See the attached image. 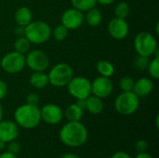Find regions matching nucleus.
<instances>
[{
  "label": "nucleus",
  "instance_id": "nucleus-1",
  "mask_svg": "<svg viewBox=\"0 0 159 158\" xmlns=\"http://www.w3.org/2000/svg\"><path fill=\"white\" fill-rule=\"evenodd\" d=\"M59 138L66 146L72 148L81 147L89 139V131L80 121H68L61 129Z\"/></svg>",
  "mask_w": 159,
  "mask_h": 158
},
{
  "label": "nucleus",
  "instance_id": "nucleus-2",
  "mask_svg": "<svg viewBox=\"0 0 159 158\" xmlns=\"http://www.w3.org/2000/svg\"><path fill=\"white\" fill-rule=\"evenodd\" d=\"M15 123L25 129H32L36 128L41 120L40 108L36 105L28 103L19 106L14 112Z\"/></svg>",
  "mask_w": 159,
  "mask_h": 158
},
{
  "label": "nucleus",
  "instance_id": "nucleus-3",
  "mask_svg": "<svg viewBox=\"0 0 159 158\" xmlns=\"http://www.w3.org/2000/svg\"><path fill=\"white\" fill-rule=\"evenodd\" d=\"M24 36L31 42V44H43L51 36V28L46 21L32 20L27 26H25Z\"/></svg>",
  "mask_w": 159,
  "mask_h": 158
},
{
  "label": "nucleus",
  "instance_id": "nucleus-4",
  "mask_svg": "<svg viewBox=\"0 0 159 158\" xmlns=\"http://www.w3.org/2000/svg\"><path fill=\"white\" fill-rule=\"evenodd\" d=\"M134 48L138 55L151 57L158 50L157 40L149 32H141L134 38Z\"/></svg>",
  "mask_w": 159,
  "mask_h": 158
},
{
  "label": "nucleus",
  "instance_id": "nucleus-5",
  "mask_svg": "<svg viewBox=\"0 0 159 158\" xmlns=\"http://www.w3.org/2000/svg\"><path fill=\"white\" fill-rule=\"evenodd\" d=\"M140 105V98L133 91H122L115 101L116 112L122 115L134 114Z\"/></svg>",
  "mask_w": 159,
  "mask_h": 158
},
{
  "label": "nucleus",
  "instance_id": "nucleus-6",
  "mask_svg": "<svg viewBox=\"0 0 159 158\" xmlns=\"http://www.w3.org/2000/svg\"><path fill=\"white\" fill-rule=\"evenodd\" d=\"M48 83L56 88L67 86L70 80L74 77V70L67 63H58L54 65L48 74Z\"/></svg>",
  "mask_w": 159,
  "mask_h": 158
},
{
  "label": "nucleus",
  "instance_id": "nucleus-7",
  "mask_svg": "<svg viewBox=\"0 0 159 158\" xmlns=\"http://www.w3.org/2000/svg\"><path fill=\"white\" fill-rule=\"evenodd\" d=\"M1 68L7 74H18L25 66V55L17 51H10L5 54L0 61Z\"/></svg>",
  "mask_w": 159,
  "mask_h": 158
},
{
  "label": "nucleus",
  "instance_id": "nucleus-8",
  "mask_svg": "<svg viewBox=\"0 0 159 158\" xmlns=\"http://www.w3.org/2000/svg\"><path fill=\"white\" fill-rule=\"evenodd\" d=\"M67 90L76 100L87 99L91 95V81L84 76H74L67 84Z\"/></svg>",
  "mask_w": 159,
  "mask_h": 158
},
{
  "label": "nucleus",
  "instance_id": "nucleus-9",
  "mask_svg": "<svg viewBox=\"0 0 159 158\" xmlns=\"http://www.w3.org/2000/svg\"><path fill=\"white\" fill-rule=\"evenodd\" d=\"M25 62L34 72H45L49 67V58L40 49H33L27 52Z\"/></svg>",
  "mask_w": 159,
  "mask_h": 158
},
{
  "label": "nucleus",
  "instance_id": "nucleus-10",
  "mask_svg": "<svg viewBox=\"0 0 159 158\" xmlns=\"http://www.w3.org/2000/svg\"><path fill=\"white\" fill-rule=\"evenodd\" d=\"M61 24L64 25L69 31L70 30H75L82 26V24L85 21V17L82 11L72 7L66 9L61 18Z\"/></svg>",
  "mask_w": 159,
  "mask_h": 158
},
{
  "label": "nucleus",
  "instance_id": "nucleus-11",
  "mask_svg": "<svg viewBox=\"0 0 159 158\" xmlns=\"http://www.w3.org/2000/svg\"><path fill=\"white\" fill-rule=\"evenodd\" d=\"M41 113V120L48 125H57L61 123L63 118L62 109L54 103H48L44 105L40 109Z\"/></svg>",
  "mask_w": 159,
  "mask_h": 158
},
{
  "label": "nucleus",
  "instance_id": "nucleus-12",
  "mask_svg": "<svg viewBox=\"0 0 159 158\" xmlns=\"http://www.w3.org/2000/svg\"><path fill=\"white\" fill-rule=\"evenodd\" d=\"M113 83L109 77L98 76L91 82V94L101 99L107 98L113 92Z\"/></svg>",
  "mask_w": 159,
  "mask_h": 158
},
{
  "label": "nucleus",
  "instance_id": "nucleus-13",
  "mask_svg": "<svg viewBox=\"0 0 159 158\" xmlns=\"http://www.w3.org/2000/svg\"><path fill=\"white\" fill-rule=\"evenodd\" d=\"M108 32L116 40L125 39L129 32V26L125 19L113 18L108 23Z\"/></svg>",
  "mask_w": 159,
  "mask_h": 158
},
{
  "label": "nucleus",
  "instance_id": "nucleus-14",
  "mask_svg": "<svg viewBox=\"0 0 159 158\" xmlns=\"http://www.w3.org/2000/svg\"><path fill=\"white\" fill-rule=\"evenodd\" d=\"M20 133L19 126L15 121L1 120L0 121V141L6 143L14 141L18 138Z\"/></svg>",
  "mask_w": 159,
  "mask_h": 158
},
{
  "label": "nucleus",
  "instance_id": "nucleus-15",
  "mask_svg": "<svg viewBox=\"0 0 159 158\" xmlns=\"http://www.w3.org/2000/svg\"><path fill=\"white\" fill-rule=\"evenodd\" d=\"M154 90V83L152 79L147 77H142L134 82L133 92L140 97H146Z\"/></svg>",
  "mask_w": 159,
  "mask_h": 158
},
{
  "label": "nucleus",
  "instance_id": "nucleus-16",
  "mask_svg": "<svg viewBox=\"0 0 159 158\" xmlns=\"http://www.w3.org/2000/svg\"><path fill=\"white\" fill-rule=\"evenodd\" d=\"M14 19L17 25L25 27L33 20V13L29 7H20L15 12Z\"/></svg>",
  "mask_w": 159,
  "mask_h": 158
},
{
  "label": "nucleus",
  "instance_id": "nucleus-17",
  "mask_svg": "<svg viewBox=\"0 0 159 158\" xmlns=\"http://www.w3.org/2000/svg\"><path fill=\"white\" fill-rule=\"evenodd\" d=\"M29 82L33 88L37 89L44 88L49 84L48 74L45 72H34L30 76Z\"/></svg>",
  "mask_w": 159,
  "mask_h": 158
},
{
  "label": "nucleus",
  "instance_id": "nucleus-18",
  "mask_svg": "<svg viewBox=\"0 0 159 158\" xmlns=\"http://www.w3.org/2000/svg\"><path fill=\"white\" fill-rule=\"evenodd\" d=\"M87 106H86V110H88L90 114L92 115H100L102 110H103V102L102 99L94 96V95H90L89 96L87 99Z\"/></svg>",
  "mask_w": 159,
  "mask_h": 158
},
{
  "label": "nucleus",
  "instance_id": "nucleus-19",
  "mask_svg": "<svg viewBox=\"0 0 159 158\" xmlns=\"http://www.w3.org/2000/svg\"><path fill=\"white\" fill-rule=\"evenodd\" d=\"M86 12L87 13L84 17H85V20L88 23V25H89L90 27H97L101 24V22L102 20V14L100 11V9H98L94 7Z\"/></svg>",
  "mask_w": 159,
  "mask_h": 158
},
{
  "label": "nucleus",
  "instance_id": "nucleus-20",
  "mask_svg": "<svg viewBox=\"0 0 159 158\" xmlns=\"http://www.w3.org/2000/svg\"><path fill=\"white\" fill-rule=\"evenodd\" d=\"M64 115L68 121H80L83 117L84 110L81 109L76 103H73L66 108Z\"/></svg>",
  "mask_w": 159,
  "mask_h": 158
},
{
  "label": "nucleus",
  "instance_id": "nucleus-21",
  "mask_svg": "<svg viewBox=\"0 0 159 158\" xmlns=\"http://www.w3.org/2000/svg\"><path fill=\"white\" fill-rule=\"evenodd\" d=\"M96 69L98 71V73L104 77H112L116 72L115 66L113 65V63H111L110 61H106V60H101L97 62L96 64Z\"/></svg>",
  "mask_w": 159,
  "mask_h": 158
},
{
  "label": "nucleus",
  "instance_id": "nucleus-22",
  "mask_svg": "<svg viewBox=\"0 0 159 158\" xmlns=\"http://www.w3.org/2000/svg\"><path fill=\"white\" fill-rule=\"evenodd\" d=\"M30 47H31V42L25 36L18 37L14 43V50L24 55L30 50Z\"/></svg>",
  "mask_w": 159,
  "mask_h": 158
},
{
  "label": "nucleus",
  "instance_id": "nucleus-23",
  "mask_svg": "<svg viewBox=\"0 0 159 158\" xmlns=\"http://www.w3.org/2000/svg\"><path fill=\"white\" fill-rule=\"evenodd\" d=\"M73 7L84 12L94 7L97 4L96 0H71Z\"/></svg>",
  "mask_w": 159,
  "mask_h": 158
},
{
  "label": "nucleus",
  "instance_id": "nucleus-24",
  "mask_svg": "<svg viewBox=\"0 0 159 158\" xmlns=\"http://www.w3.org/2000/svg\"><path fill=\"white\" fill-rule=\"evenodd\" d=\"M129 12H130L129 5L125 1L119 2L115 7V14H116V17L117 18L126 19L129 16Z\"/></svg>",
  "mask_w": 159,
  "mask_h": 158
},
{
  "label": "nucleus",
  "instance_id": "nucleus-25",
  "mask_svg": "<svg viewBox=\"0 0 159 158\" xmlns=\"http://www.w3.org/2000/svg\"><path fill=\"white\" fill-rule=\"evenodd\" d=\"M69 30L62 24L57 25L53 30H51V34L57 41H63L67 38Z\"/></svg>",
  "mask_w": 159,
  "mask_h": 158
},
{
  "label": "nucleus",
  "instance_id": "nucleus-26",
  "mask_svg": "<svg viewBox=\"0 0 159 158\" xmlns=\"http://www.w3.org/2000/svg\"><path fill=\"white\" fill-rule=\"evenodd\" d=\"M147 71L150 74V76L154 79H158L159 78V57L155 56V58L150 61Z\"/></svg>",
  "mask_w": 159,
  "mask_h": 158
},
{
  "label": "nucleus",
  "instance_id": "nucleus-27",
  "mask_svg": "<svg viewBox=\"0 0 159 158\" xmlns=\"http://www.w3.org/2000/svg\"><path fill=\"white\" fill-rule=\"evenodd\" d=\"M150 57H145L142 55H138L134 60V66L139 71H144L147 70L148 64L150 62Z\"/></svg>",
  "mask_w": 159,
  "mask_h": 158
},
{
  "label": "nucleus",
  "instance_id": "nucleus-28",
  "mask_svg": "<svg viewBox=\"0 0 159 158\" xmlns=\"http://www.w3.org/2000/svg\"><path fill=\"white\" fill-rule=\"evenodd\" d=\"M134 80L130 76H123L119 80V88L122 91H132L134 87Z\"/></svg>",
  "mask_w": 159,
  "mask_h": 158
},
{
  "label": "nucleus",
  "instance_id": "nucleus-29",
  "mask_svg": "<svg viewBox=\"0 0 159 158\" xmlns=\"http://www.w3.org/2000/svg\"><path fill=\"white\" fill-rule=\"evenodd\" d=\"M6 148H7V152L14 154V155H18L20 151V142H16V140H14V141L7 142L6 145Z\"/></svg>",
  "mask_w": 159,
  "mask_h": 158
},
{
  "label": "nucleus",
  "instance_id": "nucleus-30",
  "mask_svg": "<svg viewBox=\"0 0 159 158\" xmlns=\"http://www.w3.org/2000/svg\"><path fill=\"white\" fill-rule=\"evenodd\" d=\"M40 102L39 95L36 94L35 92H31L27 95L26 97V103L31 104V105H36L38 106V103Z\"/></svg>",
  "mask_w": 159,
  "mask_h": 158
},
{
  "label": "nucleus",
  "instance_id": "nucleus-31",
  "mask_svg": "<svg viewBox=\"0 0 159 158\" xmlns=\"http://www.w3.org/2000/svg\"><path fill=\"white\" fill-rule=\"evenodd\" d=\"M148 149V143L144 140H139L135 143V150L138 153H143V152H147Z\"/></svg>",
  "mask_w": 159,
  "mask_h": 158
},
{
  "label": "nucleus",
  "instance_id": "nucleus-32",
  "mask_svg": "<svg viewBox=\"0 0 159 158\" xmlns=\"http://www.w3.org/2000/svg\"><path fill=\"white\" fill-rule=\"evenodd\" d=\"M7 93V86L5 81L0 79V101L3 100Z\"/></svg>",
  "mask_w": 159,
  "mask_h": 158
},
{
  "label": "nucleus",
  "instance_id": "nucleus-33",
  "mask_svg": "<svg viewBox=\"0 0 159 158\" xmlns=\"http://www.w3.org/2000/svg\"><path fill=\"white\" fill-rule=\"evenodd\" d=\"M111 158H132L128 153L126 152H123V151H118V152H116Z\"/></svg>",
  "mask_w": 159,
  "mask_h": 158
},
{
  "label": "nucleus",
  "instance_id": "nucleus-34",
  "mask_svg": "<svg viewBox=\"0 0 159 158\" xmlns=\"http://www.w3.org/2000/svg\"><path fill=\"white\" fill-rule=\"evenodd\" d=\"M24 32H25V27L20 26V25H17V27H16L15 30H14L15 34L18 35L19 37H20V36H24Z\"/></svg>",
  "mask_w": 159,
  "mask_h": 158
},
{
  "label": "nucleus",
  "instance_id": "nucleus-35",
  "mask_svg": "<svg viewBox=\"0 0 159 158\" xmlns=\"http://www.w3.org/2000/svg\"><path fill=\"white\" fill-rule=\"evenodd\" d=\"M81 109H83L84 111L86 110V106H87V101L86 99H79V100H76V102H75Z\"/></svg>",
  "mask_w": 159,
  "mask_h": 158
},
{
  "label": "nucleus",
  "instance_id": "nucleus-36",
  "mask_svg": "<svg viewBox=\"0 0 159 158\" xmlns=\"http://www.w3.org/2000/svg\"><path fill=\"white\" fill-rule=\"evenodd\" d=\"M0 158H18L17 155H14V154H11L9 152H4L3 154L0 155Z\"/></svg>",
  "mask_w": 159,
  "mask_h": 158
},
{
  "label": "nucleus",
  "instance_id": "nucleus-37",
  "mask_svg": "<svg viewBox=\"0 0 159 158\" xmlns=\"http://www.w3.org/2000/svg\"><path fill=\"white\" fill-rule=\"evenodd\" d=\"M135 158H154L150 154L147 152H143V153H138Z\"/></svg>",
  "mask_w": 159,
  "mask_h": 158
},
{
  "label": "nucleus",
  "instance_id": "nucleus-38",
  "mask_svg": "<svg viewBox=\"0 0 159 158\" xmlns=\"http://www.w3.org/2000/svg\"><path fill=\"white\" fill-rule=\"evenodd\" d=\"M97 3L102 5V6H109L115 2V0H96Z\"/></svg>",
  "mask_w": 159,
  "mask_h": 158
},
{
  "label": "nucleus",
  "instance_id": "nucleus-39",
  "mask_svg": "<svg viewBox=\"0 0 159 158\" xmlns=\"http://www.w3.org/2000/svg\"><path fill=\"white\" fill-rule=\"evenodd\" d=\"M61 158H81L79 156L75 155V154H73V153H66L64 154Z\"/></svg>",
  "mask_w": 159,
  "mask_h": 158
},
{
  "label": "nucleus",
  "instance_id": "nucleus-40",
  "mask_svg": "<svg viewBox=\"0 0 159 158\" xmlns=\"http://www.w3.org/2000/svg\"><path fill=\"white\" fill-rule=\"evenodd\" d=\"M6 145H7V143L6 142H1L0 141V150L2 151V150H4V149H6Z\"/></svg>",
  "mask_w": 159,
  "mask_h": 158
},
{
  "label": "nucleus",
  "instance_id": "nucleus-41",
  "mask_svg": "<svg viewBox=\"0 0 159 158\" xmlns=\"http://www.w3.org/2000/svg\"><path fill=\"white\" fill-rule=\"evenodd\" d=\"M3 107H2V105H1V103H0V121L3 119Z\"/></svg>",
  "mask_w": 159,
  "mask_h": 158
},
{
  "label": "nucleus",
  "instance_id": "nucleus-42",
  "mask_svg": "<svg viewBox=\"0 0 159 158\" xmlns=\"http://www.w3.org/2000/svg\"><path fill=\"white\" fill-rule=\"evenodd\" d=\"M158 121H159V115H157V118H156V126H157V129H159Z\"/></svg>",
  "mask_w": 159,
  "mask_h": 158
}]
</instances>
